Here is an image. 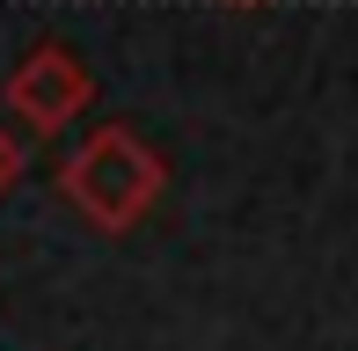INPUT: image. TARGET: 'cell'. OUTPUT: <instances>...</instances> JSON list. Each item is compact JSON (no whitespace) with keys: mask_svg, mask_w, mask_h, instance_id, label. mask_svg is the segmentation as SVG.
Returning <instances> with one entry per match:
<instances>
[{"mask_svg":"<svg viewBox=\"0 0 358 351\" xmlns=\"http://www.w3.org/2000/svg\"><path fill=\"white\" fill-rule=\"evenodd\" d=\"M234 8H264V0H234Z\"/></svg>","mask_w":358,"mask_h":351,"instance_id":"obj_4","label":"cell"},{"mask_svg":"<svg viewBox=\"0 0 358 351\" xmlns=\"http://www.w3.org/2000/svg\"><path fill=\"white\" fill-rule=\"evenodd\" d=\"M88 103H95V73L73 44H29L22 66L8 73V117L29 139H59Z\"/></svg>","mask_w":358,"mask_h":351,"instance_id":"obj_2","label":"cell"},{"mask_svg":"<svg viewBox=\"0 0 358 351\" xmlns=\"http://www.w3.org/2000/svg\"><path fill=\"white\" fill-rule=\"evenodd\" d=\"M59 190H66V205L88 220L95 234H132L139 220L161 205L169 169H161V154L146 147L132 124H95V132L66 154Z\"/></svg>","mask_w":358,"mask_h":351,"instance_id":"obj_1","label":"cell"},{"mask_svg":"<svg viewBox=\"0 0 358 351\" xmlns=\"http://www.w3.org/2000/svg\"><path fill=\"white\" fill-rule=\"evenodd\" d=\"M22 176H29V132H15V124L0 117V198H8Z\"/></svg>","mask_w":358,"mask_h":351,"instance_id":"obj_3","label":"cell"}]
</instances>
